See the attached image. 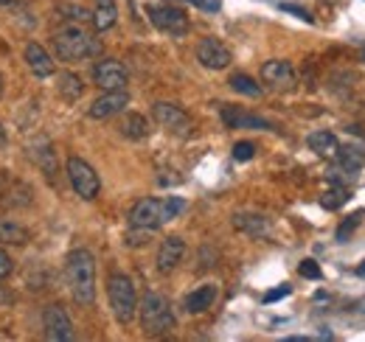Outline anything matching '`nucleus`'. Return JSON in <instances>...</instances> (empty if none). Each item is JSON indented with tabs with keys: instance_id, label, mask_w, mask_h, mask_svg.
I'll return each mask as SVG.
<instances>
[{
	"instance_id": "1",
	"label": "nucleus",
	"mask_w": 365,
	"mask_h": 342,
	"mask_svg": "<svg viewBox=\"0 0 365 342\" xmlns=\"http://www.w3.org/2000/svg\"><path fill=\"white\" fill-rule=\"evenodd\" d=\"M65 281L79 306L96 303V258L91 250H71L65 258Z\"/></svg>"
},
{
	"instance_id": "2",
	"label": "nucleus",
	"mask_w": 365,
	"mask_h": 342,
	"mask_svg": "<svg viewBox=\"0 0 365 342\" xmlns=\"http://www.w3.org/2000/svg\"><path fill=\"white\" fill-rule=\"evenodd\" d=\"M138 314H140V331L146 337H166L178 326L172 303L160 292H146L143 298L138 300Z\"/></svg>"
},
{
	"instance_id": "3",
	"label": "nucleus",
	"mask_w": 365,
	"mask_h": 342,
	"mask_svg": "<svg viewBox=\"0 0 365 342\" xmlns=\"http://www.w3.org/2000/svg\"><path fill=\"white\" fill-rule=\"evenodd\" d=\"M53 51L62 62H79L98 51V43L82 23H65L53 31Z\"/></svg>"
},
{
	"instance_id": "4",
	"label": "nucleus",
	"mask_w": 365,
	"mask_h": 342,
	"mask_svg": "<svg viewBox=\"0 0 365 342\" xmlns=\"http://www.w3.org/2000/svg\"><path fill=\"white\" fill-rule=\"evenodd\" d=\"M107 300H110L113 317H115L121 326H130V323L135 320L138 292L130 275H124V272H113V275H110V281H107Z\"/></svg>"
},
{
	"instance_id": "5",
	"label": "nucleus",
	"mask_w": 365,
	"mask_h": 342,
	"mask_svg": "<svg viewBox=\"0 0 365 342\" xmlns=\"http://www.w3.org/2000/svg\"><path fill=\"white\" fill-rule=\"evenodd\" d=\"M65 174H68V180H71V188H73V194L79 197V200H85V202H91L98 197V191H101V180H98V174L93 169L88 160H82V157H68V163H65Z\"/></svg>"
},
{
	"instance_id": "6",
	"label": "nucleus",
	"mask_w": 365,
	"mask_h": 342,
	"mask_svg": "<svg viewBox=\"0 0 365 342\" xmlns=\"http://www.w3.org/2000/svg\"><path fill=\"white\" fill-rule=\"evenodd\" d=\"M152 118L166 129L169 135H178V138H188V135L194 132L191 115H188L182 107L172 104V101H155V104H152Z\"/></svg>"
},
{
	"instance_id": "7",
	"label": "nucleus",
	"mask_w": 365,
	"mask_h": 342,
	"mask_svg": "<svg viewBox=\"0 0 365 342\" xmlns=\"http://www.w3.org/2000/svg\"><path fill=\"white\" fill-rule=\"evenodd\" d=\"M149 20L158 31L169 34V37H182L188 34V17L182 9H175V6H149Z\"/></svg>"
},
{
	"instance_id": "8",
	"label": "nucleus",
	"mask_w": 365,
	"mask_h": 342,
	"mask_svg": "<svg viewBox=\"0 0 365 342\" xmlns=\"http://www.w3.org/2000/svg\"><path fill=\"white\" fill-rule=\"evenodd\" d=\"M130 227H146V230H158L160 224H166L163 219V200L155 197H143L130 208Z\"/></svg>"
},
{
	"instance_id": "9",
	"label": "nucleus",
	"mask_w": 365,
	"mask_h": 342,
	"mask_svg": "<svg viewBox=\"0 0 365 342\" xmlns=\"http://www.w3.org/2000/svg\"><path fill=\"white\" fill-rule=\"evenodd\" d=\"M43 328L51 342H71L73 340V323L68 317V311L59 303H51L43 309Z\"/></svg>"
},
{
	"instance_id": "10",
	"label": "nucleus",
	"mask_w": 365,
	"mask_h": 342,
	"mask_svg": "<svg viewBox=\"0 0 365 342\" xmlns=\"http://www.w3.org/2000/svg\"><path fill=\"white\" fill-rule=\"evenodd\" d=\"M93 82L101 90H127L130 73L118 59H101L93 65Z\"/></svg>"
},
{
	"instance_id": "11",
	"label": "nucleus",
	"mask_w": 365,
	"mask_h": 342,
	"mask_svg": "<svg viewBox=\"0 0 365 342\" xmlns=\"http://www.w3.org/2000/svg\"><path fill=\"white\" fill-rule=\"evenodd\" d=\"M130 104V93L127 90H104L91 107H88V115L93 121H104V118H113V115H121Z\"/></svg>"
},
{
	"instance_id": "12",
	"label": "nucleus",
	"mask_w": 365,
	"mask_h": 342,
	"mask_svg": "<svg viewBox=\"0 0 365 342\" xmlns=\"http://www.w3.org/2000/svg\"><path fill=\"white\" fill-rule=\"evenodd\" d=\"M197 59L208 71H225L230 62H233V53H230V48L222 40L205 37V40H200V45H197Z\"/></svg>"
},
{
	"instance_id": "13",
	"label": "nucleus",
	"mask_w": 365,
	"mask_h": 342,
	"mask_svg": "<svg viewBox=\"0 0 365 342\" xmlns=\"http://www.w3.org/2000/svg\"><path fill=\"white\" fill-rule=\"evenodd\" d=\"M220 118L228 129H273L270 121H264L262 115H253L236 104H222L220 107Z\"/></svg>"
},
{
	"instance_id": "14",
	"label": "nucleus",
	"mask_w": 365,
	"mask_h": 342,
	"mask_svg": "<svg viewBox=\"0 0 365 342\" xmlns=\"http://www.w3.org/2000/svg\"><path fill=\"white\" fill-rule=\"evenodd\" d=\"M262 79L273 90H292L295 87V68L287 59H270L262 65Z\"/></svg>"
},
{
	"instance_id": "15",
	"label": "nucleus",
	"mask_w": 365,
	"mask_h": 342,
	"mask_svg": "<svg viewBox=\"0 0 365 342\" xmlns=\"http://www.w3.org/2000/svg\"><path fill=\"white\" fill-rule=\"evenodd\" d=\"M31 160L37 163V169L48 177V182H56L59 180V160H56V149L48 138H40L31 143Z\"/></svg>"
},
{
	"instance_id": "16",
	"label": "nucleus",
	"mask_w": 365,
	"mask_h": 342,
	"mask_svg": "<svg viewBox=\"0 0 365 342\" xmlns=\"http://www.w3.org/2000/svg\"><path fill=\"white\" fill-rule=\"evenodd\" d=\"M233 227L239 233H247L250 239H267L270 236V219L264 214H256V211H236Z\"/></svg>"
},
{
	"instance_id": "17",
	"label": "nucleus",
	"mask_w": 365,
	"mask_h": 342,
	"mask_svg": "<svg viewBox=\"0 0 365 342\" xmlns=\"http://www.w3.org/2000/svg\"><path fill=\"white\" fill-rule=\"evenodd\" d=\"M182 256H185V242H182L180 236L163 239V244H160V250H158V269H160L163 275L175 272V269L180 266Z\"/></svg>"
},
{
	"instance_id": "18",
	"label": "nucleus",
	"mask_w": 365,
	"mask_h": 342,
	"mask_svg": "<svg viewBox=\"0 0 365 342\" xmlns=\"http://www.w3.org/2000/svg\"><path fill=\"white\" fill-rule=\"evenodd\" d=\"M26 65H29V71L34 73V76H40V79H48V76H53V71H56V65H53V59H51V53H48L46 48L40 43H29L26 45Z\"/></svg>"
},
{
	"instance_id": "19",
	"label": "nucleus",
	"mask_w": 365,
	"mask_h": 342,
	"mask_svg": "<svg viewBox=\"0 0 365 342\" xmlns=\"http://www.w3.org/2000/svg\"><path fill=\"white\" fill-rule=\"evenodd\" d=\"M217 298H220V289L214 284H202V286H197L194 292L185 295L182 306H185L188 314H202V311H208L217 303Z\"/></svg>"
},
{
	"instance_id": "20",
	"label": "nucleus",
	"mask_w": 365,
	"mask_h": 342,
	"mask_svg": "<svg viewBox=\"0 0 365 342\" xmlns=\"http://www.w3.org/2000/svg\"><path fill=\"white\" fill-rule=\"evenodd\" d=\"M29 239H31L29 227H23V224L14 222V219H0V244L23 247V244H29Z\"/></svg>"
},
{
	"instance_id": "21",
	"label": "nucleus",
	"mask_w": 365,
	"mask_h": 342,
	"mask_svg": "<svg viewBox=\"0 0 365 342\" xmlns=\"http://www.w3.org/2000/svg\"><path fill=\"white\" fill-rule=\"evenodd\" d=\"M307 146H309L315 155H320V157H334V155H337V149H340V143H337L334 132H326V129L312 132V135L307 138Z\"/></svg>"
},
{
	"instance_id": "22",
	"label": "nucleus",
	"mask_w": 365,
	"mask_h": 342,
	"mask_svg": "<svg viewBox=\"0 0 365 342\" xmlns=\"http://www.w3.org/2000/svg\"><path fill=\"white\" fill-rule=\"evenodd\" d=\"M91 20H93V26H96V31L113 28L115 20H118V6H115V0H98V6H96V11L91 14Z\"/></svg>"
},
{
	"instance_id": "23",
	"label": "nucleus",
	"mask_w": 365,
	"mask_h": 342,
	"mask_svg": "<svg viewBox=\"0 0 365 342\" xmlns=\"http://www.w3.org/2000/svg\"><path fill=\"white\" fill-rule=\"evenodd\" d=\"M118 132H121L124 138H130V140H143V138L149 135V124H146V118H143L140 113H127V115L118 121Z\"/></svg>"
},
{
	"instance_id": "24",
	"label": "nucleus",
	"mask_w": 365,
	"mask_h": 342,
	"mask_svg": "<svg viewBox=\"0 0 365 342\" xmlns=\"http://www.w3.org/2000/svg\"><path fill=\"white\" fill-rule=\"evenodd\" d=\"M56 90H59V95L65 98V101H79L82 98V93H85V85H82V79L76 76V73H59L56 76Z\"/></svg>"
},
{
	"instance_id": "25",
	"label": "nucleus",
	"mask_w": 365,
	"mask_h": 342,
	"mask_svg": "<svg viewBox=\"0 0 365 342\" xmlns=\"http://www.w3.org/2000/svg\"><path fill=\"white\" fill-rule=\"evenodd\" d=\"M334 157H337V163H340V169H343V171H349L351 177H354L357 171L363 169V163H365V155H363V152H360V149H357V146H340Z\"/></svg>"
},
{
	"instance_id": "26",
	"label": "nucleus",
	"mask_w": 365,
	"mask_h": 342,
	"mask_svg": "<svg viewBox=\"0 0 365 342\" xmlns=\"http://www.w3.org/2000/svg\"><path fill=\"white\" fill-rule=\"evenodd\" d=\"M230 90H236V93H242V95H250V98H259L262 95V85L259 82H253L247 73H233L228 79Z\"/></svg>"
},
{
	"instance_id": "27",
	"label": "nucleus",
	"mask_w": 365,
	"mask_h": 342,
	"mask_svg": "<svg viewBox=\"0 0 365 342\" xmlns=\"http://www.w3.org/2000/svg\"><path fill=\"white\" fill-rule=\"evenodd\" d=\"M349 200H351L349 188H343V185H334V188H329V191L320 197V205H323L326 211H337V208H343Z\"/></svg>"
},
{
	"instance_id": "28",
	"label": "nucleus",
	"mask_w": 365,
	"mask_h": 342,
	"mask_svg": "<svg viewBox=\"0 0 365 342\" xmlns=\"http://www.w3.org/2000/svg\"><path fill=\"white\" fill-rule=\"evenodd\" d=\"M152 233L155 230H146V227H130V233H127V247H143V244H149L152 242Z\"/></svg>"
},
{
	"instance_id": "29",
	"label": "nucleus",
	"mask_w": 365,
	"mask_h": 342,
	"mask_svg": "<svg viewBox=\"0 0 365 342\" xmlns=\"http://www.w3.org/2000/svg\"><path fill=\"white\" fill-rule=\"evenodd\" d=\"M182 211H185V200H180V197H169V200H163V219H166V222L178 219Z\"/></svg>"
},
{
	"instance_id": "30",
	"label": "nucleus",
	"mask_w": 365,
	"mask_h": 342,
	"mask_svg": "<svg viewBox=\"0 0 365 342\" xmlns=\"http://www.w3.org/2000/svg\"><path fill=\"white\" fill-rule=\"evenodd\" d=\"M253 155H256V143H250V140H239L233 146V160H239V163L253 160Z\"/></svg>"
},
{
	"instance_id": "31",
	"label": "nucleus",
	"mask_w": 365,
	"mask_h": 342,
	"mask_svg": "<svg viewBox=\"0 0 365 342\" xmlns=\"http://www.w3.org/2000/svg\"><path fill=\"white\" fill-rule=\"evenodd\" d=\"M360 227V214H354V216H349L340 227H337V242H349V236L354 233Z\"/></svg>"
},
{
	"instance_id": "32",
	"label": "nucleus",
	"mask_w": 365,
	"mask_h": 342,
	"mask_svg": "<svg viewBox=\"0 0 365 342\" xmlns=\"http://www.w3.org/2000/svg\"><path fill=\"white\" fill-rule=\"evenodd\" d=\"M298 272H301L304 278H312V281H320V278H323L318 261H312V258H304V261H301V266H298Z\"/></svg>"
},
{
	"instance_id": "33",
	"label": "nucleus",
	"mask_w": 365,
	"mask_h": 342,
	"mask_svg": "<svg viewBox=\"0 0 365 342\" xmlns=\"http://www.w3.org/2000/svg\"><path fill=\"white\" fill-rule=\"evenodd\" d=\"M11 266H14V264H11V256H9V253L0 247V281L11 275Z\"/></svg>"
},
{
	"instance_id": "34",
	"label": "nucleus",
	"mask_w": 365,
	"mask_h": 342,
	"mask_svg": "<svg viewBox=\"0 0 365 342\" xmlns=\"http://www.w3.org/2000/svg\"><path fill=\"white\" fill-rule=\"evenodd\" d=\"M281 11H289V14H295V17H301L304 23H312V14H309V11H304V9H298V6H289V3H281Z\"/></svg>"
},
{
	"instance_id": "35",
	"label": "nucleus",
	"mask_w": 365,
	"mask_h": 342,
	"mask_svg": "<svg viewBox=\"0 0 365 342\" xmlns=\"http://www.w3.org/2000/svg\"><path fill=\"white\" fill-rule=\"evenodd\" d=\"M292 289H289V284H284V286H278V289H273V292H267L264 295V303H275V300H281V298H287Z\"/></svg>"
},
{
	"instance_id": "36",
	"label": "nucleus",
	"mask_w": 365,
	"mask_h": 342,
	"mask_svg": "<svg viewBox=\"0 0 365 342\" xmlns=\"http://www.w3.org/2000/svg\"><path fill=\"white\" fill-rule=\"evenodd\" d=\"M185 3H191V6H197V9H205V11H217V9H220L217 0H185Z\"/></svg>"
},
{
	"instance_id": "37",
	"label": "nucleus",
	"mask_w": 365,
	"mask_h": 342,
	"mask_svg": "<svg viewBox=\"0 0 365 342\" xmlns=\"http://www.w3.org/2000/svg\"><path fill=\"white\" fill-rule=\"evenodd\" d=\"M6 146V132H3V127H0V149Z\"/></svg>"
},
{
	"instance_id": "38",
	"label": "nucleus",
	"mask_w": 365,
	"mask_h": 342,
	"mask_svg": "<svg viewBox=\"0 0 365 342\" xmlns=\"http://www.w3.org/2000/svg\"><path fill=\"white\" fill-rule=\"evenodd\" d=\"M357 275H360V278H365V261L360 264V266H357Z\"/></svg>"
},
{
	"instance_id": "39",
	"label": "nucleus",
	"mask_w": 365,
	"mask_h": 342,
	"mask_svg": "<svg viewBox=\"0 0 365 342\" xmlns=\"http://www.w3.org/2000/svg\"><path fill=\"white\" fill-rule=\"evenodd\" d=\"M9 3H11V0H0V6H9Z\"/></svg>"
},
{
	"instance_id": "40",
	"label": "nucleus",
	"mask_w": 365,
	"mask_h": 342,
	"mask_svg": "<svg viewBox=\"0 0 365 342\" xmlns=\"http://www.w3.org/2000/svg\"><path fill=\"white\" fill-rule=\"evenodd\" d=\"M0 95H3V76H0Z\"/></svg>"
},
{
	"instance_id": "41",
	"label": "nucleus",
	"mask_w": 365,
	"mask_h": 342,
	"mask_svg": "<svg viewBox=\"0 0 365 342\" xmlns=\"http://www.w3.org/2000/svg\"><path fill=\"white\" fill-rule=\"evenodd\" d=\"M363 59H365V51H363Z\"/></svg>"
}]
</instances>
